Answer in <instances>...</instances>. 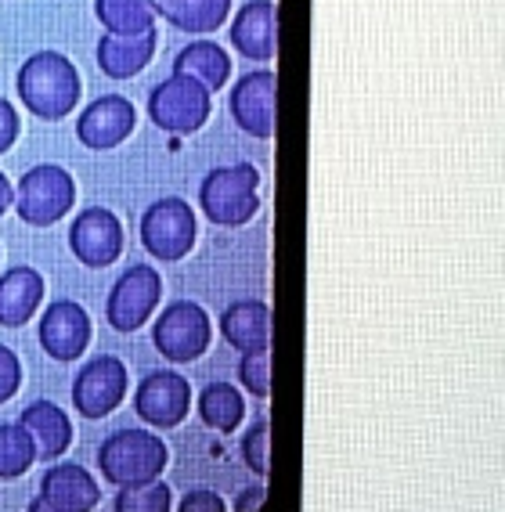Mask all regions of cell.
Returning a JSON list of instances; mask_svg holds the SVG:
<instances>
[{"label": "cell", "mask_w": 505, "mask_h": 512, "mask_svg": "<svg viewBox=\"0 0 505 512\" xmlns=\"http://www.w3.org/2000/svg\"><path fill=\"white\" fill-rule=\"evenodd\" d=\"M19 98L26 105V112H33L37 119H65L69 112H76L83 94L80 69L58 51H37L22 62L19 76H15Z\"/></svg>", "instance_id": "cell-1"}, {"label": "cell", "mask_w": 505, "mask_h": 512, "mask_svg": "<svg viewBox=\"0 0 505 512\" xmlns=\"http://www.w3.org/2000/svg\"><path fill=\"white\" fill-rule=\"evenodd\" d=\"M166 462H170V451H166V444L156 433L148 430H120L98 448L101 476L116 487L159 480Z\"/></svg>", "instance_id": "cell-2"}, {"label": "cell", "mask_w": 505, "mask_h": 512, "mask_svg": "<svg viewBox=\"0 0 505 512\" xmlns=\"http://www.w3.org/2000/svg\"><path fill=\"white\" fill-rule=\"evenodd\" d=\"M257 184L260 174L257 166L239 163V166H217L199 188V206L202 213L221 224V228H239L257 213Z\"/></svg>", "instance_id": "cell-3"}, {"label": "cell", "mask_w": 505, "mask_h": 512, "mask_svg": "<svg viewBox=\"0 0 505 512\" xmlns=\"http://www.w3.org/2000/svg\"><path fill=\"white\" fill-rule=\"evenodd\" d=\"M76 202V181L69 170L58 163H40L22 174L15 184V210L29 228H51L73 210Z\"/></svg>", "instance_id": "cell-4"}, {"label": "cell", "mask_w": 505, "mask_h": 512, "mask_svg": "<svg viewBox=\"0 0 505 512\" xmlns=\"http://www.w3.org/2000/svg\"><path fill=\"white\" fill-rule=\"evenodd\" d=\"M148 119L166 134H192L210 119V91L192 76L174 73L148 94Z\"/></svg>", "instance_id": "cell-5"}, {"label": "cell", "mask_w": 505, "mask_h": 512, "mask_svg": "<svg viewBox=\"0 0 505 512\" xmlns=\"http://www.w3.org/2000/svg\"><path fill=\"white\" fill-rule=\"evenodd\" d=\"M195 210L184 199H156L141 217V246L148 256L174 264L181 256L192 253L195 246Z\"/></svg>", "instance_id": "cell-6"}, {"label": "cell", "mask_w": 505, "mask_h": 512, "mask_svg": "<svg viewBox=\"0 0 505 512\" xmlns=\"http://www.w3.org/2000/svg\"><path fill=\"white\" fill-rule=\"evenodd\" d=\"M210 336L213 329L206 311H202L199 303H188V300L170 303L156 318V329H152L156 350L166 361H174V365H184V361H195V357L206 354Z\"/></svg>", "instance_id": "cell-7"}, {"label": "cell", "mask_w": 505, "mask_h": 512, "mask_svg": "<svg viewBox=\"0 0 505 512\" xmlns=\"http://www.w3.org/2000/svg\"><path fill=\"white\" fill-rule=\"evenodd\" d=\"M163 300V278L156 267L134 264L123 271L120 282L112 285L109 303H105V318L116 332H138Z\"/></svg>", "instance_id": "cell-8"}, {"label": "cell", "mask_w": 505, "mask_h": 512, "mask_svg": "<svg viewBox=\"0 0 505 512\" xmlns=\"http://www.w3.org/2000/svg\"><path fill=\"white\" fill-rule=\"evenodd\" d=\"M127 397V368L120 357H91L73 379V408L83 419H105Z\"/></svg>", "instance_id": "cell-9"}, {"label": "cell", "mask_w": 505, "mask_h": 512, "mask_svg": "<svg viewBox=\"0 0 505 512\" xmlns=\"http://www.w3.org/2000/svg\"><path fill=\"white\" fill-rule=\"evenodd\" d=\"M69 249L83 267H109L123 253V224L105 206H87L69 224Z\"/></svg>", "instance_id": "cell-10"}, {"label": "cell", "mask_w": 505, "mask_h": 512, "mask_svg": "<svg viewBox=\"0 0 505 512\" xmlns=\"http://www.w3.org/2000/svg\"><path fill=\"white\" fill-rule=\"evenodd\" d=\"M134 127H138L134 101L123 98V94H101L76 119V138L83 141V148L105 152V148L123 145L134 134Z\"/></svg>", "instance_id": "cell-11"}, {"label": "cell", "mask_w": 505, "mask_h": 512, "mask_svg": "<svg viewBox=\"0 0 505 512\" xmlns=\"http://www.w3.org/2000/svg\"><path fill=\"white\" fill-rule=\"evenodd\" d=\"M188 408H192V386L177 372L145 375L138 386V394H134V412L141 415V422L156 426V430L181 426Z\"/></svg>", "instance_id": "cell-12"}, {"label": "cell", "mask_w": 505, "mask_h": 512, "mask_svg": "<svg viewBox=\"0 0 505 512\" xmlns=\"http://www.w3.org/2000/svg\"><path fill=\"white\" fill-rule=\"evenodd\" d=\"M98 498L101 491L87 469L76 462H58L44 473L37 502L29 505V512H91Z\"/></svg>", "instance_id": "cell-13"}, {"label": "cell", "mask_w": 505, "mask_h": 512, "mask_svg": "<svg viewBox=\"0 0 505 512\" xmlns=\"http://www.w3.org/2000/svg\"><path fill=\"white\" fill-rule=\"evenodd\" d=\"M91 314L73 300H55L40 318V347L55 361H76L91 347Z\"/></svg>", "instance_id": "cell-14"}, {"label": "cell", "mask_w": 505, "mask_h": 512, "mask_svg": "<svg viewBox=\"0 0 505 512\" xmlns=\"http://www.w3.org/2000/svg\"><path fill=\"white\" fill-rule=\"evenodd\" d=\"M231 116L253 138L275 134V73H249L231 91Z\"/></svg>", "instance_id": "cell-15"}, {"label": "cell", "mask_w": 505, "mask_h": 512, "mask_svg": "<svg viewBox=\"0 0 505 512\" xmlns=\"http://www.w3.org/2000/svg\"><path fill=\"white\" fill-rule=\"evenodd\" d=\"M231 44L235 51L253 62H267L275 58V44H278V11L271 0H253L235 15L231 22Z\"/></svg>", "instance_id": "cell-16"}, {"label": "cell", "mask_w": 505, "mask_h": 512, "mask_svg": "<svg viewBox=\"0 0 505 512\" xmlns=\"http://www.w3.org/2000/svg\"><path fill=\"white\" fill-rule=\"evenodd\" d=\"M44 303V278L37 267H11L0 275V325L19 329Z\"/></svg>", "instance_id": "cell-17"}, {"label": "cell", "mask_w": 505, "mask_h": 512, "mask_svg": "<svg viewBox=\"0 0 505 512\" xmlns=\"http://www.w3.org/2000/svg\"><path fill=\"white\" fill-rule=\"evenodd\" d=\"M156 55V33H141V37H105L98 40V69L109 80H130L138 76Z\"/></svg>", "instance_id": "cell-18"}, {"label": "cell", "mask_w": 505, "mask_h": 512, "mask_svg": "<svg viewBox=\"0 0 505 512\" xmlns=\"http://www.w3.org/2000/svg\"><path fill=\"white\" fill-rule=\"evenodd\" d=\"M19 422L29 430V437L37 440L40 458H62L65 448L73 444V422L69 415L51 401H33L22 408Z\"/></svg>", "instance_id": "cell-19"}, {"label": "cell", "mask_w": 505, "mask_h": 512, "mask_svg": "<svg viewBox=\"0 0 505 512\" xmlns=\"http://www.w3.org/2000/svg\"><path fill=\"white\" fill-rule=\"evenodd\" d=\"M221 329L231 347L249 354V350H260L271 343V311L257 300H242L224 311Z\"/></svg>", "instance_id": "cell-20"}, {"label": "cell", "mask_w": 505, "mask_h": 512, "mask_svg": "<svg viewBox=\"0 0 505 512\" xmlns=\"http://www.w3.org/2000/svg\"><path fill=\"white\" fill-rule=\"evenodd\" d=\"M94 15L112 37L156 33V0H94Z\"/></svg>", "instance_id": "cell-21"}, {"label": "cell", "mask_w": 505, "mask_h": 512, "mask_svg": "<svg viewBox=\"0 0 505 512\" xmlns=\"http://www.w3.org/2000/svg\"><path fill=\"white\" fill-rule=\"evenodd\" d=\"M156 8L181 33H213L228 22L231 0H156Z\"/></svg>", "instance_id": "cell-22"}, {"label": "cell", "mask_w": 505, "mask_h": 512, "mask_svg": "<svg viewBox=\"0 0 505 512\" xmlns=\"http://www.w3.org/2000/svg\"><path fill=\"white\" fill-rule=\"evenodd\" d=\"M174 73L192 76L206 91H217L231 76V58L224 55V47H217L213 40H195V44H188L181 55H177Z\"/></svg>", "instance_id": "cell-23"}, {"label": "cell", "mask_w": 505, "mask_h": 512, "mask_svg": "<svg viewBox=\"0 0 505 512\" xmlns=\"http://www.w3.org/2000/svg\"><path fill=\"white\" fill-rule=\"evenodd\" d=\"M199 415L210 430L231 433L246 415V401L231 383H213L199 394Z\"/></svg>", "instance_id": "cell-24"}, {"label": "cell", "mask_w": 505, "mask_h": 512, "mask_svg": "<svg viewBox=\"0 0 505 512\" xmlns=\"http://www.w3.org/2000/svg\"><path fill=\"white\" fill-rule=\"evenodd\" d=\"M37 458V440L29 437L22 422H4L0 426V480L22 476Z\"/></svg>", "instance_id": "cell-25"}, {"label": "cell", "mask_w": 505, "mask_h": 512, "mask_svg": "<svg viewBox=\"0 0 505 512\" xmlns=\"http://www.w3.org/2000/svg\"><path fill=\"white\" fill-rule=\"evenodd\" d=\"M170 505H174V494L159 480L127 484L116 494V512H170Z\"/></svg>", "instance_id": "cell-26"}, {"label": "cell", "mask_w": 505, "mask_h": 512, "mask_svg": "<svg viewBox=\"0 0 505 512\" xmlns=\"http://www.w3.org/2000/svg\"><path fill=\"white\" fill-rule=\"evenodd\" d=\"M239 379L249 394H257V397L271 394V347L249 350L239 365Z\"/></svg>", "instance_id": "cell-27"}, {"label": "cell", "mask_w": 505, "mask_h": 512, "mask_svg": "<svg viewBox=\"0 0 505 512\" xmlns=\"http://www.w3.org/2000/svg\"><path fill=\"white\" fill-rule=\"evenodd\" d=\"M19 386H22V361H19V354L0 343V404L11 401V397L19 394Z\"/></svg>", "instance_id": "cell-28"}, {"label": "cell", "mask_w": 505, "mask_h": 512, "mask_svg": "<svg viewBox=\"0 0 505 512\" xmlns=\"http://www.w3.org/2000/svg\"><path fill=\"white\" fill-rule=\"evenodd\" d=\"M242 455H246V466L253 469V473H260V476L267 473V422H257V426L246 433Z\"/></svg>", "instance_id": "cell-29"}, {"label": "cell", "mask_w": 505, "mask_h": 512, "mask_svg": "<svg viewBox=\"0 0 505 512\" xmlns=\"http://www.w3.org/2000/svg\"><path fill=\"white\" fill-rule=\"evenodd\" d=\"M19 130H22V123H19L15 105H11L8 98H0V156L19 141Z\"/></svg>", "instance_id": "cell-30"}, {"label": "cell", "mask_w": 505, "mask_h": 512, "mask_svg": "<svg viewBox=\"0 0 505 512\" xmlns=\"http://www.w3.org/2000/svg\"><path fill=\"white\" fill-rule=\"evenodd\" d=\"M177 512H224V498L213 491H192L184 494V502Z\"/></svg>", "instance_id": "cell-31"}, {"label": "cell", "mask_w": 505, "mask_h": 512, "mask_svg": "<svg viewBox=\"0 0 505 512\" xmlns=\"http://www.w3.org/2000/svg\"><path fill=\"white\" fill-rule=\"evenodd\" d=\"M15 206V188H11V181L4 174H0V217Z\"/></svg>", "instance_id": "cell-32"}, {"label": "cell", "mask_w": 505, "mask_h": 512, "mask_svg": "<svg viewBox=\"0 0 505 512\" xmlns=\"http://www.w3.org/2000/svg\"><path fill=\"white\" fill-rule=\"evenodd\" d=\"M260 498H264V491L257 487V491H249L246 498H239V509H253V505H260Z\"/></svg>", "instance_id": "cell-33"}]
</instances>
